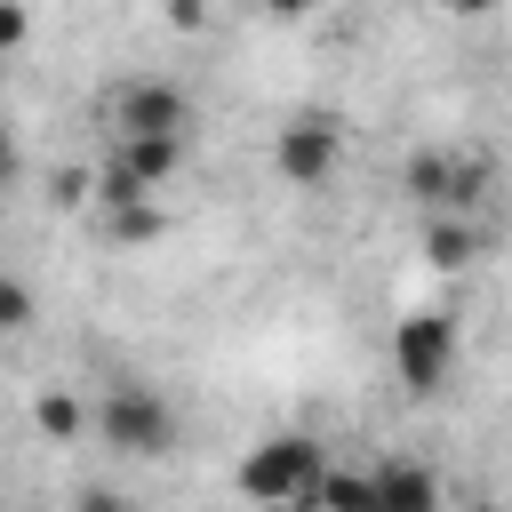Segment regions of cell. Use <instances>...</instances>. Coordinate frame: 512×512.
<instances>
[{
    "instance_id": "3",
    "label": "cell",
    "mask_w": 512,
    "mask_h": 512,
    "mask_svg": "<svg viewBox=\"0 0 512 512\" xmlns=\"http://www.w3.org/2000/svg\"><path fill=\"white\" fill-rule=\"evenodd\" d=\"M392 368H400L408 392H440L448 368H456V320L448 312H408L392 328Z\"/></svg>"
},
{
    "instance_id": "12",
    "label": "cell",
    "mask_w": 512,
    "mask_h": 512,
    "mask_svg": "<svg viewBox=\"0 0 512 512\" xmlns=\"http://www.w3.org/2000/svg\"><path fill=\"white\" fill-rule=\"evenodd\" d=\"M88 200H96L104 216H120V208H136V200H152V192H144V184H136V176L112 160V168H96V192H88Z\"/></svg>"
},
{
    "instance_id": "7",
    "label": "cell",
    "mask_w": 512,
    "mask_h": 512,
    "mask_svg": "<svg viewBox=\"0 0 512 512\" xmlns=\"http://www.w3.org/2000/svg\"><path fill=\"white\" fill-rule=\"evenodd\" d=\"M368 496H376V512H440V480L424 464H408V456L376 464L368 472Z\"/></svg>"
},
{
    "instance_id": "4",
    "label": "cell",
    "mask_w": 512,
    "mask_h": 512,
    "mask_svg": "<svg viewBox=\"0 0 512 512\" xmlns=\"http://www.w3.org/2000/svg\"><path fill=\"white\" fill-rule=\"evenodd\" d=\"M336 160H344V128H336L328 112H296V120L272 136V168H280L288 184H304V192H320V184L336 176Z\"/></svg>"
},
{
    "instance_id": "21",
    "label": "cell",
    "mask_w": 512,
    "mask_h": 512,
    "mask_svg": "<svg viewBox=\"0 0 512 512\" xmlns=\"http://www.w3.org/2000/svg\"><path fill=\"white\" fill-rule=\"evenodd\" d=\"M432 8H448V16H480L488 0H432Z\"/></svg>"
},
{
    "instance_id": "14",
    "label": "cell",
    "mask_w": 512,
    "mask_h": 512,
    "mask_svg": "<svg viewBox=\"0 0 512 512\" xmlns=\"http://www.w3.org/2000/svg\"><path fill=\"white\" fill-rule=\"evenodd\" d=\"M24 328H32V288L0 272V336H24Z\"/></svg>"
},
{
    "instance_id": "10",
    "label": "cell",
    "mask_w": 512,
    "mask_h": 512,
    "mask_svg": "<svg viewBox=\"0 0 512 512\" xmlns=\"http://www.w3.org/2000/svg\"><path fill=\"white\" fill-rule=\"evenodd\" d=\"M424 256H432L440 272H464V264L480 256V240H472L464 216H432V224H424Z\"/></svg>"
},
{
    "instance_id": "19",
    "label": "cell",
    "mask_w": 512,
    "mask_h": 512,
    "mask_svg": "<svg viewBox=\"0 0 512 512\" xmlns=\"http://www.w3.org/2000/svg\"><path fill=\"white\" fill-rule=\"evenodd\" d=\"M264 8H272V16H280V24H304V16H320V8H328V0H264Z\"/></svg>"
},
{
    "instance_id": "15",
    "label": "cell",
    "mask_w": 512,
    "mask_h": 512,
    "mask_svg": "<svg viewBox=\"0 0 512 512\" xmlns=\"http://www.w3.org/2000/svg\"><path fill=\"white\" fill-rule=\"evenodd\" d=\"M88 192H96L88 168H56V176H48V208H88Z\"/></svg>"
},
{
    "instance_id": "20",
    "label": "cell",
    "mask_w": 512,
    "mask_h": 512,
    "mask_svg": "<svg viewBox=\"0 0 512 512\" xmlns=\"http://www.w3.org/2000/svg\"><path fill=\"white\" fill-rule=\"evenodd\" d=\"M80 512H136V504H128V496H112V488H88V496H80Z\"/></svg>"
},
{
    "instance_id": "8",
    "label": "cell",
    "mask_w": 512,
    "mask_h": 512,
    "mask_svg": "<svg viewBox=\"0 0 512 512\" xmlns=\"http://www.w3.org/2000/svg\"><path fill=\"white\" fill-rule=\"evenodd\" d=\"M184 152H192V144H176V136H120V152H112V160H120L144 192H160V184L184 168Z\"/></svg>"
},
{
    "instance_id": "1",
    "label": "cell",
    "mask_w": 512,
    "mask_h": 512,
    "mask_svg": "<svg viewBox=\"0 0 512 512\" xmlns=\"http://www.w3.org/2000/svg\"><path fill=\"white\" fill-rule=\"evenodd\" d=\"M328 472V448L312 440V432H272V440H256L248 456H240V472H232V488L248 496V504H304V488Z\"/></svg>"
},
{
    "instance_id": "13",
    "label": "cell",
    "mask_w": 512,
    "mask_h": 512,
    "mask_svg": "<svg viewBox=\"0 0 512 512\" xmlns=\"http://www.w3.org/2000/svg\"><path fill=\"white\" fill-rule=\"evenodd\" d=\"M160 232H168V216H160L152 200H136V208L112 216V240H120V248H144V240H160Z\"/></svg>"
},
{
    "instance_id": "5",
    "label": "cell",
    "mask_w": 512,
    "mask_h": 512,
    "mask_svg": "<svg viewBox=\"0 0 512 512\" xmlns=\"http://www.w3.org/2000/svg\"><path fill=\"white\" fill-rule=\"evenodd\" d=\"M400 184H408V200H424L432 216H456V208H472V200H480L488 168H480V160H456L448 144H424V152H408Z\"/></svg>"
},
{
    "instance_id": "9",
    "label": "cell",
    "mask_w": 512,
    "mask_h": 512,
    "mask_svg": "<svg viewBox=\"0 0 512 512\" xmlns=\"http://www.w3.org/2000/svg\"><path fill=\"white\" fill-rule=\"evenodd\" d=\"M304 512H376V496H368V472H320L312 488H304Z\"/></svg>"
},
{
    "instance_id": "17",
    "label": "cell",
    "mask_w": 512,
    "mask_h": 512,
    "mask_svg": "<svg viewBox=\"0 0 512 512\" xmlns=\"http://www.w3.org/2000/svg\"><path fill=\"white\" fill-rule=\"evenodd\" d=\"M16 176H24V152H16V128H8V120H0V192H8V184H16Z\"/></svg>"
},
{
    "instance_id": "6",
    "label": "cell",
    "mask_w": 512,
    "mask_h": 512,
    "mask_svg": "<svg viewBox=\"0 0 512 512\" xmlns=\"http://www.w3.org/2000/svg\"><path fill=\"white\" fill-rule=\"evenodd\" d=\"M112 128L120 136H176V144H192V96L176 80H128L112 96Z\"/></svg>"
},
{
    "instance_id": "22",
    "label": "cell",
    "mask_w": 512,
    "mask_h": 512,
    "mask_svg": "<svg viewBox=\"0 0 512 512\" xmlns=\"http://www.w3.org/2000/svg\"><path fill=\"white\" fill-rule=\"evenodd\" d=\"M464 512H496V504H464Z\"/></svg>"
},
{
    "instance_id": "2",
    "label": "cell",
    "mask_w": 512,
    "mask_h": 512,
    "mask_svg": "<svg viewBox=\"0 0 512 512\" xmlns=\"http://www.w3.org/2000/svg\"><path fill=\"white\" fill-rule=\"evenodd\" d=\"M96 432H104L120 456H168V448H176V408H168L152 384H112L104 408H96Z\"/></svg>"
},
{
    "instance_id": "16",
    "label": "cell",
    "mask_w": 512,
    "mask_h": 512,
    "mask_svg": "<svg viewBox=\"0 0 512 512\" xmlns=\"http://www.w3.org/2000/svg\"><path fill=\"white\" fill-rule=\"evenodd\" d=\"M24 40H32V8H24V0H0V64H8Z\"/></svg>"
},
{
    "instance_id": "18",
    "label": "cell",
    "mask_w": 512,
    "mask_h": 512,
    "mask_svg": "<svg viewBox=\"0 0 512 512\" xmlns=\"http://www.w3.org/2000/svg\"><path fill=\"white\" fill-rule=\"evenodd\" d=\"M160 8H168V24H184V32H192V24H200L216 0H160Z\"/></svg>"
},
{
    "instance_id": "11",
    "label": "cell",
    "mask_w": 512,
    "mask_h": 512,
    "mask_svg": "<svg viewBox=\"0 0 512 512\" xmlns=\"http://www.w3.org/2000/svg\"><path fill=\"white\" fill-rule=\"evenodd\" d=\"M32 424H40L48 440H64V448H72V440L88 432V408H80V392H56V384H48V392L32 400Z\"/></svg>"
}]
</instances>
